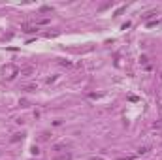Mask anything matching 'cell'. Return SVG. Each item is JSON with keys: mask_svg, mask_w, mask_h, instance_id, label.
I'll return each instance as SVG.
<instances>
[{"mask_svg": "<svg viewBox=\"0 0 162 160\" xmlns=\"http://www.w3.org/2000/svg\"><path fill=\"white\" fill-rule=\"evenodd\" d=\"M21 70L17 68L15 64H8V66H4V70H2V74H4V77L6 79H13L15 75H19Z\"/></svg>", "mask_w": 162, "mask_h": 160, "instance_id": "obj_1", "label": "cell"}, {"mask_svg": "<svg viewBox=\"0 0 162 160\" xmlns=\"http://www.w3.org/2000/svg\"><path fill=\"white\" fill-rule=\"evenodd\" d=\"M23 136H25V134H13L10 141H11V143H17V141H19V139H23Z\"/></svg>", "mask_w": 162, "mask_h": 160, "instance_id": "obj_2", "label": "cell"}, {"mask_svg": "<svg viewBox=\"0 0 162 160\" xmlns=\"http://www.w3.org/2000/svg\"><path fill=\"white\" fill-rule=\"evenodd\" d=\"M40 11H42V13H51L53 8L51 6H42V8H40Z\"/></svg>", "mask_w": 162, "mask_h": 160, "instance_id": "obj_3", "label": "cell"}, {"mask_svg": "<svg viewBox=\"0 0 162 160\" xmlns=\"http://www.w3.org/2000/svg\"><path fill=\"white\" fill-rule=\"evenodd\" d=\"M153 15H156V11H147L145 15H143V19H145V21H149V19H151Z\"/></svg>", "mask_w": 162, "mask_h": 160, "instance_id": "obj_4", "label": "cell"}, {"mask_svg": "<svg viewBox=\"0 0 162 160\" xmlns=\"http://www.w3.org/2000/svg\"><path fill=\"white\" fill-rule=\"evenodd\" d=\"M19 74H21V75H26V74H32V68H23V70H21Z\"/></svg>", "mask_w": 162, "mask_h": 160, "instance_id": "obj_5", "label": "cell"}, {"mask_svg": "<svg viewBox=\"0 0 162 160\" xmlns=\"http://www.w3.org/2000/svg\"><path fill=\"white\" fill-rule=\"evenodd\" d=\"M25 91H26V92H34V91H36V85H26Z\"/></svg>", "mask_w": 162, "mask_h": 160, "instance_id": "obj_6", "label": "cell"}, {"mask_svg": "<svg viewBox=\"0 0 162 160\" xmlns=\"http://www.w3.org/2000/svg\"><path fill=\"white\" fill-rule=\"evenodd\" d=\"M138 153H139V154H145V153H149V147H141V149L138 151Z\"/></svg>", "mask_w": 162, "mask_h": 160, "instance_id": "obj_7", "label": "cell"}, {"mask_svg": "<svg viewBox=\"0 0 162 160\" xmlns=\"http://www.w3.org/2000/svg\"><path fill=\"white\" fill-rule=\"evenodd\" d=\"M30 153H32V154H38V153H40V149H38V147H36V145H34V147L30 149Z\"/></svg>", "mask_w": 162, "mask_h": 160, "instance_id": "obj_8", "label": "cell"}, {"mask_svg": "<svg viewBox=\"0 0 162 160\" xmlns=\"http://www.w3.org/2000/svg\"><path fill=\"white\" fill-rule=\"evenodd\" d=\"M89 160H104V158H100V156H91Z\"/></svg>", "mask_w": 162, "mask_h": 160, "instance_id": "obj_9", "label": "cell"}]
</instances>
